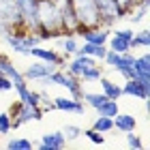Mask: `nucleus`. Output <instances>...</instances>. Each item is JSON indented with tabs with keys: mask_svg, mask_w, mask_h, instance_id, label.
<instances>
[{
	"mask_svg": "<svg viewBox=\"0 0 150 150\" xmlns=\"http://www.w3.org/2000/svg\"><path fill=\"white\" fill-rule=\"evenodd\" d=\"M103 71H105V69L97 62L94 67H90L88 71L81 73V75H79V79H81V81H86V84H92V81H99V77L103 75Z\"/></svg>",
	"mask_w": 150,
	"mask_h": 150,
	"instance_id": "24",
	"label": "nucleus"
},
{
	"mask_svg": "<svg viewBox=\"0 0 150 150\" xmlns=\"http://www.w3.org/2000/svg\"><path fill=\"white\" fill-rule=\"evenodd\" d=\"M9 116H11V131H17L22 125H26V122H32V120H43V107L41 105H26L22 103V101H15L11 107H9Z\"/></svg>",
	"mask_w": 150,
	"mask_h": 150,
	"instance_id": "1",
	"label": "nucleus"
},
{
	"mask_svg": "<svg viewBox=\"0 0 150 150\" xmlns=\"http://www.w3.org/2000/svg\"><path fill=\"white\" fill-rule=\"evenodd\" d=\"M133 69H135V77L137 79L150 81V56H148V52H144L142 56H135Z\"/></svg>",
	"mask_w": 150,
	"mask_h": 150,
	"instance_id": "16",
	"label": "nucleus"
},
{
	"mask_svg": "<svg viewBox=\"0 0 150 150\" xmlns=\"http://www.w3.org/2000/svg\"><path fill=\"white\" fill-rule=\"evenodd\" d=\"M97 64V60H94L92 56H73V60H67V73H71V75H75V77H79L84 71H88L90 67H94Z\"/></svg>",
	"mask_w": 150,
	"mask_h": 150,
	"instance_id": "15",
	"label": "nucleus"
},
{
	"mask_svg": "<svg viewBox=\"0 0 150 150\" xmlns=\"http://www.w3.org/2000/svg\"><path fill=\"white\" fill-rule=\"evenodd\" d=\"M0 73L6 75L11 81H13V88H24V86H28V79L22 75V71L17 69L15 64H13V60L9 56H4V54H0Z\"/></svg>",
	"mask_w": 150,
	"mask_h": 150,
	"instance_id": "8",
	"label": "nucleus"
},
{
	"mask_svg": "<svg viewBox=\"0 0 150 150\" xmlns=\"http://www.w3.org/2000/svg\"><path fill=\"white\" fill-rule=\"evenodd\" d=\"M92 129L99 133H110L114 131V118H107V116H97L92 122Z\"/></svg>",
	"mask_w": 150,
	"mask_h": 150,
	"instance_id": "23",
	"label": "nucleus"
},
{
	"mask_svg": "<svg viewBox=\"0 0 150 150\" xmlns=\"http://www.w3.org/2000/svg\"><path fill=\"white\" fill-rule=\"evenodd\" d=\"M4 148H9V150H32L35 148V142L28 139V137H11L4 144Z\"/></svg>",
	"mask_w": 150,
	"mask_h": 150,
	"instance_id": "22",
	"label": "nucleus"
},
{
	"mask_svg": "<svg viewBox=\"0 0 150 150\" xmlns=\"http://www.w3.org/2000/svg\"><path fill=\"white\" fill-rule=\"evenodd\" d=\"M39 0H15V6L22 17V28L28 32H39V13H37Z\"/></svg>",
	"mask_w": 150,
	"mask_h": 150,
	"instance_id": "5",
	"label": "nucleus"
},
{
	"mask_svg": "<svg viewBox=\"0 0 150 150\" xmlns=\"http://www.w3.org/2000/svg\"><path fill=\"white\" fill-rule=\"evenodd\" d=\"M58 11H60V28H62L64 35H75L79 28L77 17H75V9L71 0H56Z\"/></svg>",
	"mask_w": 150,
	"mask_h": 150,
	"instance_id": "6",
	"label": "nucleus"
},
{
	"mask_svg": "<svg viewBox=\"0 0 150 150\" xmlns=\"http://www.w3.org/2000/svg\"><path fill=\"white\" fill-rule=\"evenodd\" d=\"M118 112H120V110H118V101H114V99H107L105 103L97 110L99 116H107V118H114Z\"/></svg>",
	"mask_w": 150,
	"mask_h": 150,
	"instance_id": "26",
	"label": "nucleus"
},
{
	"mask_svg": "<svg viewBox=\"0 0 150 150\" xmlns=\"http://www.w3.org/2000/svg\"><path fill=\"white\" fill-rule=\"evenodd\" d=\"M105 45L110 47V50L118 52V54L131 52V41H127V39H122V37H116V35H110V39H107Z\"/></svg>",
	"mask_w": 150,
	"mask_h": 150,
	"instance_id": "19",
	"label": "nucleus"
},
{
	"mask_svg": "<svg viewBox=\"0 0 150 150\" xmlns=\"http://www.w3.org/2000/svg\"><path fill=\"white\" fill-rule=\"evenodd\" d=\"M54 69H58L56 64H52V62H43V60H35L30 67H26V69L22 71V75L28 81H39V79H43L45 75H50Z\"/></svg>",
	"mask_w": 150,
	"mask_h": 150,
	"instance_id": "10",
	"label": "nucleus"
},
{
	"mask_svg": "<svg viewBox=\"0 0 150 150\" xmlns=\"http://www.w3.org/2000/svg\"><path fill=\"white\" fill-rule=\"evenodd\" d=\"M0 54H2V52H0Z\"/></svg>",
	"mask_w": 150,
	"mask_h": 150,
	"instance_id": "32",
	"label": "nucleus"
},
{
	"mask_svg": "<svg viewBox=\"0 0 150 150\" xmlns=\"http://www.w3.org/2000/svg\"><path fill=\"white\" fill-rule=\"evenodd\" d=\"M73 2V9H75V17H77V24H79V30L84 28H94V26H101V19H99V11L94 6V0H71ZM75 32V35H77Z\"/></svg>",
	"mask_w": 150,
	"mask_h": 150,
	"instance_id": "3",
	"label": "nucleus"
},
{
	"mask_svg": "<svg viewBox=\"0 0 150 150\" xmlns=\"http://www.w3.org/2000/svg\"><path fill=\"white\" fill-rule=\"evenodd\" d=\"M28 56H32L35 60H43V62H52V64H56V67H64L67 60H69L67 54L58 52V50H45V47H41V45L30 47Z\"/></svg>",
	"mask_w": 150,
	"mask_h": 150,
	"instance_id": "7",
	"label": "nucleus"
},
{
	"mask_svg": "<svg viewBox=\"0 0 150 150\" xmlns=\"http://www.w3.org/2000/svg\"><path fill=\"white\" fill-rule=\"evenodd\" d=\"M60 52L67 54V56H73L75 50H77V39H75V35H64V37H60Z\"/></svg>",
	"mask_w": 150,
	"mask_h": 150,
	"instance_id": "25",
	"label": "nucleus"
},
{
	"mask_svg": "<svg viewBox=\"0 0 150 150\" xmlns=\"http://www.w3.org/2000/svg\"><path fill=\"white\" fill-rule=\"evenodd\" d=\"M62 133H64L67 142H75L77 137H81V129H79L77 125H67V127L62 129Z\"/></svg>",
	"mask_w": 150,
	"mask_h": 150,
	"instance_id": "29",
	"label": "nucleus"
},
{
	"mask_svg": "<svg viewBox=\"0 0 150 150\" xmlns=\"http://www.w3.org/2000/svg\"><path fill=\"white\" fill-rule=\"evenodd\" d=\"M11 133V116L9 112H0V135Z\"/></svg>",
	"mask_w": 150,
	"mask_h": 150,
	"instance_id": "30",
	"label": "nucleus"
},
{
	"mask_svg": "<svg viewBox=\"0 0 150 150\" xmlns=\"http://www.w3.org/2000/svg\"><path fill=\"white\" fill-rule=\"evenodd\" d=\"M99 81H101V92H103L107 99L118 101V99L122 97V86H120V84L112 81L110 77H105V75H101V77H99Z\"/></svg>",
	"mask_w": 150,
	"mask_h": 150,
	"instance_id": "18",
	"label": "nucleus"
},
{
	"mask_svg": "<svg viewBox=\"0 0 150 150\" xmlns=\"http://www.w3.org/2000/svg\"><path fill=\"white\" fill-rule=\"evenodd\" d=\"M67 144H69V142H67L62 131H52V133L41 135V142L35 144V146L41 148V150H62V148H67Z\"/></svg>",
	"mask_w": 150,
	"mask_h": 150,
	"instance_id": "12",
	"label": "nucleus"
},
{
	"mask_svg": "<svg viewBox=\"0 0 150 150\" xmlns=\"http://www.w3.org/2000/svg\"><path fill=\"white\" fill-rule=\"evenodd\" d=\"M112 35V28H103V26H94V28H84L79 30L75 37H81L86 43H97V45H105L107 39Z\"/></svg>",
	"mask_w": 150,
	"mask_h": 150,
	"instance_id": "11",
	"label": "nucleus"
},
{
	"mask_svg": "<svg viewBox=\"0 0 150 150\" xmlns=\"http://www.w3.org/2000/svg\"><path fill=\"white\" fill-rule=\"evenodd\" d=\"M11 90H13V81L0 73V92H11Z\"/></svg>",
	"mask_w": 150,
	"mask_h": 150,
	"instance_id": "31",
	"label": "nucleus"
},
{
	"mask_svg": "<svg viewBox=\"0 0 150 150\" xmlns=\"http://www.w3.org/2000/svg\"><path fill=\"white\" fill-rule=\"evenodd\" d=\"M125 139H127V146L131 150H137V148H144V142H142V137L135 131H129L125 133Z\"/></svg>",
	"mask_w": 150,
	"mask_h": 150,
	"instance_id": "27",
	"label": "nucleus"
},
{
	"mask_svg": "<svg viewBox=\"0 0 150 150\" xmlns=\"http://www.w3.org/2000/svg\"><path fill=\"white\" fill-rule=\"evenodd\" d=\"M150 45V30L144 28L139 32H135L133 39H131V50H148Z\"/></svg>",
	"mask_w": 150,
	"mask_h": 150,
	"instance_id": "21",
	"label": "nucleus"
},
{
	"mask_svg": "<svg viewBox=\"0 0 150 150\" xmlns=\"http://www.w3.org/2000/svg\"><path fill=\"white\" fill-rule=\"evenodd\" d=\"M122 94L133 97V99H139V101H148V97H150V81H142L137 77L125 79V84H122Z\"/></svg>",
	"mask_w": 150,
	"mask_h": 150,
	"instance_id": "9",
	"label": "nucleus"
},
{
	"mask_svg": "<svg viewBox=\"0 0 150 150\" xmlns=\"http://www.w3.org/2000/svg\"><path fill=\"white\" fill-rule=\"evenodd\" d=\"M81 101H84L88 107H92V110H99V107L107 101V97H105L103 92H86V90H84V94H81Z\"/></svg>",
	"mask_w": 150,
	"mask_h": 150,
	"instance_id": "20",
	"label": "nucleus"
},
{
	"mask_svg": "<svg viewBox=\"0 0 150 150\" xmlns=\"http://www.w3.org/2000/svg\"><path fill=\"white\" fill-rule=\"evenodd\" d=\"M81 135H86V137L90 139L92 144H97V146L105 144V135H103V133H99V131H94L92 127H90V129H86V131H81Z\"/></svg>",
	"mask_w": 150,
	"mask_h": 150,
	"instance_id": "28",
	"label": "nucleus"
},
{
	"mask_svg": "<svg viewBox=\"0 0 150 150\" xmlns=\"http://www.w3.org/2000/svg\"><path fill=\"white\" fill-rule=\"evenodd\" d=\"M94 6L99 11V19L103 28H112L114 24H118L120 19H125L129 15L116 0H94Z\"/></svg>",
	"mask_w": 150,
	"mask_h": 150,
	"instance_id": "4",
	"label": "nucleus"
},
{
	"mask_svg": "<svg viewBox=\"0 0 150 150\" xmlns=\"http://www.w3.org/2000/svg\"><path fill=\"white\" fill-rule=\"evenodd\" d=\"M2 41L15 54H24V56H28L30 47H28V43H26V30H11V32H6V35L2 37Z\"/></svg>",
	"mask_w": 150,
	"mask_h": 150,
	"instance_id": "13",
	"label": "nucleus"
},
{
	"mask_svg": "<svg viewBox=\"0 0 150 150\" xmlns=\"http://www.w3.org/2000/svg\"><path fill=\"white\" fill-rule=\"evenodd\" d=\"M37 13H39V32H62L60 28V11L56 0H39L37 2Z\"/></svg>",
	"mask_w": 150,
	"mask_h": 150,
	"instance_id": "2",
	"label": "nucleus"
},
{
	"mask_svg": "<svg viewBox=\"0 0 150 150\" xmlns=\"http://www.w3.org/2000/svg\"><path fill=\"white\" fill-rule=\"evenodd\" d=\"M52 103L56 110L60 112H69V114H84L86 112V103L81 99H73V97H56L52 99Z\"/></svg>",
	"mask_w": 150,
	"mask_h": 150,
	"instance_id": "14",
	"label": "nucleus"
},
{
	"mask_svg": "<svg viewBox=\"0 0 150 150\" xmlns=\"http://www.w3.org/2000/svg\"><path fill=\"white\" fill-rule=\"evenodd\" d=\"M114 129L120 133H129V131H135L137 129V118L133 114H116L114 116Z\"/></svg>",
	"mask_w": 150,
	"mask_h": 150,
	"instance_id": "17",
	"label": "nucleus"
}]
</instances>
